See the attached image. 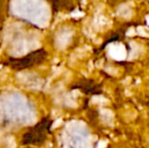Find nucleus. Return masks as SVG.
<instances>
[{
  "label": "nucleus",
  "mask_w": 149,
  "mask_h": 148,
  "mask_svg": "<svg viewBox=\"0 0 149 148\" xmlns=\"http://www.w3.org/2000/svg\"><path fill=\"white\" fill-rule=\"evenodd\" d=\"M50 126H51V121L49 119H44L37 126L31 128L29 132L24 135L22 143L24 144H40L44 142Z\"/></svg>",
  "instance_id": "f257e3e1"
},
{
  "label": "nucleus",
  "mask_w": 149,
  "mask_h": 148,
  "mask_svg": "<svg viewBox=\"0 0 149 148\" xmlns=\"http://www.w3.org/2000/svg\"><path fill=\"white\" fill-rule=\"evenodd\" d=\"M45 58H46V52L44 50H39V51H36L33 53L29 54V55H26L24 58L12 60V61H10V65L14 69H17V70L26 69V68H30L31 66L37 65V64L43 62L45 60Z\"/></svg>",
  "instance_id": "f03ea898"
}]
</instances>
